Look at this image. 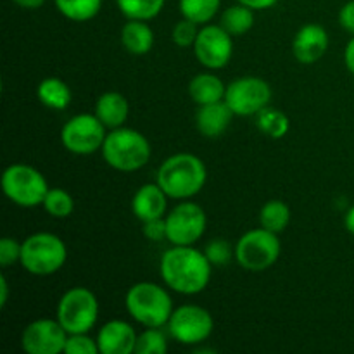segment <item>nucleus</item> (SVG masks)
Here are the masks:
<instances>
[{
    "label": "nucleus",
    "instance_id": "1",
    "mask_svg": "<svg viewBox=\"0 0 354 354\" xmlns=\"http://www.w3.org/2000/svg\"><path fill=\"white\" fill-rule=\"evenodd\" d=\"M213 265L204 251L194 245H171L162 252L159 275L168 289L183 296L199 294L209 286Z\"/></svg>",
    "mask_w": 354,
    "mask_h": 354
},
{
    "label": "nucleus",
    "instance_id": "2",
    "mask_svg": "<svg viewBox=\"0 0 354 354\" xmlns=\"http://www.w3.org/2000/svg\"><path fill=\"white\" fill-rule=\"evenodd\" d=\"M207 169L203 159L189 152H178L166 158L158 168L156 183L169 199L189 201L204 189Z\"/></svg>",
    "mask_w": 354,
    "mask_h": 354
},
{
    "label": "nucleus",
    "instance_id": "3",
    "mask_svg": "<svg viewBox=\"0 0 354 354\" xmlns=\"http://www.w3.org/2000/svg\"><path fill=\"white\" fill-rule=\"evenodd\" d=\"M100 152L107 166L118 171L131 173L144 168L151 161L152 147L142 131L120 127L109 130Z\"/></svg>",
    "mask_w": 354,
    "mask_h": 354
},
{
    "label": "nucleus",
    "instance_id": "4",
    "mask_svg": "<svg viewBox=\"0 0 354 354\" xmlns=\"http://www.w3.org/2000/svg\"><path fill=\"white\" fill-rule=\"evenodd\" d=\"M124 306L137 324L156 328L165 327L175 310L168 290L154 282L131 286L124 297Z\"/></svg>",
    "mask_w": 354,
    "mask_h": 354
},
{
    "label": "nucleus",
    "instance_id": "5",
    "mask_svg": "<svg viewBox=\"0 0 354 354\" xmlns=\"http://www.w3.org/2000/svg\"><path fill=\"white\" fill-rule=\"evenodd\" d=\"M68 259L64 241L50 232H38L21 242L19 265L30 275L50 277L57 273Z\"/></svg>",
    "mask_w": 354,
    "mask_h": 354
},
{
    "label": "nucleus",
    "instance_id": "6",
    "mask_svg": "<svg viewBox=\"0 0 354 354\" xmlns=\"http://www.w3.org/2000/svg\"><path fill=\"white\" fill-rule=\"evenodd\" d=\"M2 192L10 203L19 207H37L44 204L48 192V183L37 168L23 162H16L3 169Z\"/></svg>",
    "mask_w": 354,
    "mask_h": 354
},
{
    "label": "nucleus",
    "instance_id": "7",
    "mask_svg": "<svg viewBox=\"0 0 354 354\" xmlns=\"http://www.w3.org/2000/svg\"><path fill=\"white\" fill-rule=\"evenodd\" d=\"M55 318L68 334H88L99 320V301L90 289L73 287L57 303Z\"/></svg>",
    "mask_w": 354,
    "mask_h": 354
},
{
    "label": "nucleus",
    "instance_id": "8",
    "mask_svg": "<svg viewBox=\"0 0 354 354\" xmlns=\"http://www.w3.org/2000/svg\"><path fill=\"white\" fill-rule=\"evenodd\" d=\"M279 234L266 230V228H254L242 235L235 244V259L239 265L248 272H265L277 263L280 258Z\"/></svg>",
    "mask_w": 354,
    "mask_h": 354
},
{
    "label": "nucleus",
    "instance_id": "9",
    "mask_svg": "<svg viewBox=\"0 0 354 354\" xmlns=\"http://www.w3.org/2000/svg\"><path fill=\"white\" fill-rule=\"evenodd\" d=\"M166 328L169 337L178 344L197 346L211 337L214 320L206 308L197 304H182L173 310Z\"/></svg>",
    "mask_w": 354,
    "mask_h": 354
},
{
    "label": "nucleus",
    "instance_id": "10",
    "mask_svg": "<svg viewBox=\"0 0 354 354\" xmlns=\"http://www.w3.org/2000/svg\"><path fill=\"white\" fill-rule=\"evenodd\" d=\"M106 135L107 128L95 113H82L66 121L61 130V142L71 154L88 156L102 149Z\"/></svg>",
    "mask_w": 354,
    "mask_h": 354
},
{
    "label": "nucleus",
    "instance_id": "11",
    "mask_svg": "<svg viewBox=\"0 0 354 354\" xmlns=\"http://www.w3.org/2000/svg\"><path fill=\"white\" fill-rule=\"evenodd\" d=\"M166 241L171 245H194L204 235L207 216L196 203L182 201L165 216Z\"/></svg>",
    "mask_w": 354,
    "mask_h": 354
},
{
    "label": "nucleus",
    "instance_id": "12",
    "mask_svg": "<svg viewBox=\"0 0 354 354\" xmlns=\"http://www.w3.org/2000/svg\"><path fill=\"white\" fill-rule=\"evenodd\" d=\"M272 88L258 76H242L227 86L225 102L235 116H256L259 111L270 106Z\"/></svg>",
    "mask_w": 354,
    "mask_h": 354
},
{
    "label": "nucleus",
    "instance_id": "13",
    "mask_svg": "<svg viewBox=\"0 0 354 354\" xmlns=\"http://www.w3.org/2000/svg\"><path fill=\"white\" fill-rule=\"evenodd\" d=\"M194 54L206 69H221L234 54V37L221 24H203L194 44Z\"/></svg>",
    "mask_w": 354,
    "mask_h": 354
},
{
    "label": "nucleus",
    "instance_id": "14",
    "mask_svg": "<svg viewBox=\"0 0 354 354\" xmlns=\"http://www.w3.org/2000/svg\"><path fill=\"white\" fill-rule=\"evenodd\" d=\"M68 335L57 318H40L24 327L21 334V348L28 354L64 353Z\"/></svg>",
    "mask_w": 354,
    "mask_h": 354
},
{
    "label": "nucleus",
    "instance_id": "15",
    "mask_svg": "<svg viewBox=\"0 0 354 354\" xmlns=\"http://www.w3.org/2000/svg\"><path fill=\"white\" fill-rule=\"evenodd\" d=\"M328 44V33L322 24H304L294 37L292 54L301 64H315L324 57Z\"/></svg>",
    "mask_w": 354,
    "mask_h": 354
},
{
    "label": "nucleus",
    "instance_id": "16",
    "mask_svg": "<svg viewBox=\"0 0 354 354\" xmlns=\"http://www.w3.org/2000/svg\"><path fill=\"white\" fill-rule=\"evenodd\" d=\"M137 332L128 322L111 320L97 332L100 354H133L137 346Z\"/></svg>",
    "mask_w": 354,
    "mask_h": 354
},
{
    "label": "nucleus",
    "instance_id": "17",
    "mask_svg": "<svg viewBox=\"0 0 354 354\" xmlns=\"http://www.w3.org/2000/svg\"><path fill=\"white\" fill-rule=\"evenodd\" d=\"M168 199L165 190L158 183H144L131 199V211L135 218L142 223L158 218H165L166 209H168Z\"/></svg>",
    "mask_w": 354,
    "mask_h": 354
},
{
    "label": "nucleus",
    "instance_id": "18",
    "mask_svg": "<svg viewBox=\"0 0 354 354\" xmlns=\"http://www.w3.org/2000/svg\"><path fill=\"white\" fill-rule=\"evenodd\" d=\"M234 116V111L228 107L225 100L206 104V106H199L196 114V127L203 137L218 138L227 131Z\"/></svg>",
    "mask_w": 354,
    "mask_h": 354
},
{
    "label": "nucleus",
    "instance_id": "19",
    "mask_svg": "<svg viewBox=\"0 0 354 354\" xmlns=\"http://www.w3.org/2000/svg\"><path fill=\"white\" fill-rule=\"evenodd\" d=\"M95 116L104 123L107 130L124 127L130 114L128 99L120 92H104L95 102Z\"/></svg>",
    "mask_w": 354,
    "mask_h": 354
},
{
    "label": "nucleus",
    "instance_id": "20",
    "mask_svg": "<svg viewBox=\"0 0 354 354\" xmlns=\"http://www.w3.org/2000/svg\"><path fill=\"white\" fill-rule=\"evenodd\" d=\"M121 44L130 54L145 55L154 45V31L147 21L128 19V23L121 28Z\"/></svg>",
    "mask_w": 354,
    "mask_h": 354
},
{
    "label": "nucleus",
    "instance_id": "21",
    "mask_svg": "<svg viewBox=\"0 0 354 354\" xmlns=\"http://www.w3.org/2000/svg\"><path fill=\"white\" fill-rule=\"evenodd\" d=\"M225 93H227V86L213 73H199L189 83V95L197 106L225 100Z\"/></svg>",
    "mask_w": 354,
    "mask_h": 354
},
{
    "label": "nucleus",
    "instance_id": "22",
    "mask_svg": "<svg viewBox=\"0 0 354 354\" xmlns=\"http://www.w3.org/2000/svg\"><path fill=\"white\" fill-rule=\"evenodd\" d=\"M37 97L48 109L64 111L71 104L73 93L68 83L55 76H48L38 83Z\"/></svg>",
    "mask_w": 354,
    "mask_h": 354
},
{
    "label": "nucleus",
    "instance_id": "23",
    "mask_svg": "<svg viewBox=\"0 0 354 354\" xmlns=\"http://www.w3.org/2000/svg\"><path fill=\"white\" fill-rule=\"evenodd\" d=\"M220 24L232 37H241V35H245L254 26V10L239 2L237 6L227 7L221 12Z\"/></svg>",
    "mask_w": 354,
    "mask_h": 354
},
{
    "label": "nucleus",
    "instance_id": "24",
    "mask_svg": "<svg viewBox=\"0 0 354 354\" xmlns=\"http://www.w3.org/2000/svg\"><path fill=\"white\" fill-rule=\"evenodd\" d=\"M290 216H292L290 207L283 201L272 199L265 203V206L259 211V223L273 234H282L289 227Z\"/></svg>",
    "mask_w": 354,
    "mask_h": 354
},
{
    "label": "nucleus",
    "instance_id": "25",
    "mask_svg": "<svg viewBox=\"0 0 354 354\" xmlns=\"http://www.w3.org/2000/svg\"><path fill=\"white\" fill-rule=\"evenodd\" d=\"M256 127L266 137L279 140V138H283L289 133L290 121L286 113L275 109V107L266 106L265 109L256 114Z\"/></svg>",
    "mask_w": 354,
    "mask_h": 354
},
{
    "label": "nucleus",
    "instance_id": "26",
    "mask_svg": "<svg viewBox=\"0 0 354 354\" xmlns=\"http://www.w3.org/2000/svg\"><path fill=\"white\" fill-rule=\"evenodd\" d=\"M54 2L62 16L76 23L93 19L102 9V0H54Z\"/></svg>",
    "mask_w": 354,
    "mask_h": 354
},
{
    "label": "nucleus",
    "instance_id": "27",
    "mask_svg": "<svg viewBox=\"0 0 354 354\" xmlns=\"http://www.w3.org/2000/svg\"><path fill=\"white\" fill-rule=\"evenodd\" d=\"M166 0H116L120 12L127 19L151 21L161 14Z\"/></svg>",
    "mask_w": 354,
    "mask_h": 354
},
{
    "label": "nucleus",
    "instance_id": "28",
    "mask_svg": "<svg viewBox=\"0 0 354 354\" xmlns=\"http://www.w3.org/2000/svg\"><path fill=\"white\" fill-rule=\"evenodd\" d=\"M221 0H180L178 9L185 19L196 24H207L218 14Z\"/></svg>",
    "mask_w": 354,
    "mask_h": 354
},
{
    "label": "nucleus",
    "instance_id": "29",
    "mask_svg": "<svg viewBox=\"0 0 354 354\" xmlns=\"http://www.w3.org/2000/svg\"><path fill=\"white\" fill-rule=\"evenodd\" d=\"M41 206L52 218L62 220V218H68L73 214V211H75V199L64 189H48Z\"/></svg>",
    "mask_w": 354,
    "mask_h": 354
},
{
    "label": "nucleus",
    "instance_id": "30",
    "mask_svg": "<svg viewBox=\"0 0 354 354\" xmlns=\"http://www.w3.org/2000/svg\"><path fill=\"white\" fill-rule=\"evenodd\" d=\"M168 351V337L161 328L145 327L142 334H138L135 354H165Z\"/></svg>",
    "mask_w": 354,
    "mask_h": 354
},
{
    "label": "nucleus",
    "instance_id": "31",
    "mask_svg": "<svg viewBox=\"0 0 354 354\" xmlns=\"http://www.w3.org/2000/svg\"><path fill=\"white\" fill-rule=\"evenodd\" d=\"M204 254H206V258L209 259V263L213 266H225L235 256V249L225 239H213L204 248Z\"/></svg>",
    "mask_w": 354,
    "mask_h": 354
},
{
    "label": "nucleus",
    "instance_id": "32",
    "mask_svg": "<svg viewBox=\"0 0 354 354\" xmlns=\"http://www.w3.org/2000/svg\"><path fill=\"white\" fill-rule=\"evenodd\" d=\"M199 24H196L194 21L190 19H185L183 17L182 21H178V23L173 26V31H171V40L173 44L176 45V47H194V44H196L197 40V35H199Z\"/></svg>",
    "mask_w": 354,
    "mask_h": 354
},
{
    "label": "nucleus",
    "instance_id": "33",
    "mask_svg": "<svg viewBox=\"0 0 354 354\" xmlns=\"http://www.w3.org/2000/svg\"><path fill=\"white\" fill-rule=\"evenodd\" d=\"M97 353H99L97 339H92L88 334L68 335L64 354H97Z\"/></svg>",
    "mask_w": 354,
    "mask_h": 354
},
{
    "label": "nucleus",
    "instance_id": "34",
    "mask_svg": "<svg viewBox=\"0 0 354 354\" xmlns=\"http://www.w3.org/2000/svg\"><path fill=\"white\" fill-rule=\"evenodd\" d=\"M21 259V242H17L12 237L0 239V266L7 268Z\"/></svg>",
    "mask_w": 354,
    "mask_h": 354
},
{
    "label": "nucleus",
    "instance_id": "35",
    "mask_svg": "<svg viewBox=\"0 0 354 354\" xmlns=\"http://www.w3.org/2000/svg\"><path fill=\"white\" fill-rule=\"evenodd\" d=\"M145 239L151 242H161L166 239V220L165 218H158V220L145 221L142 227Z\"/></svg>",
    "mask_w": 354,
    "mask_h": 354
},
{
    "label": "nucleus",
    "instance_id": "36",
    "mask_svg": "<svg viewBox=\"0 0 354 354\" xmlns=\"http://www.w3.org/2000/svg\"><path fill=\"white\" fill-rule=\"evenodd\" d=\"M339 24L354 37V0H349L348 3L341 7V10H339Z\"/></svg>",
    "mask_w": 354,
    "mask_h": 354
},
{
    "label": "nucleus",
    "instance_id": "37",
    "mask_svg": "<svg viewBox=\"0 0 354 354\" xmlns=\"http://www.w3.org/2000/svg\"><path fill=\"white\" fill-rule=\"evenodd\" d=\"M237 2L251 7L252 10H265V9H270V7L275 6L279 0H237Z\"/></svg>",
    "mask_w": 354,
    "mask_h": 354
},
{
    "label": "nucleus",
    "instance_id": "38",
    "mask_svg": "<svg viewBox=\"0 0 354 354\" xmlns=\"http://www.w3.org/2000/svg\"><path fill=\"white\" fill-rule=\"evenodd\" d=\"M344 64L348 68V71L354 75V37L348 41L344 50Z\"/></svg>",
    "mask_w": 354,
    "mask_h": 354
},
{
    "label": "nucleus",
    "instance_id": "39",
    "mask_svg": "<svg viewBox=\"0 0 354 354\" xmlns=\"http://www.w3.org/2000/svg\"><path fill=\"white\" fill-rule=\"evenodd\" d=\"M7 299H9V283H7L6 275H0V308H6Z\"/></svg>",
    "mask_w": 354,
    "mask_h": 354
},
{
    "label": "nucleus",
    "instance_id": "40",
    "mask_svg": "<svg viewBox=\"0 0 354 354\" xmlns=\"http://www.w3.org/2000/svg\"><path fill=\"white\" fill-rule=\"evenodd\" d=\"M16 6H19L21 9H28V10H35L40 9L41 6L45 3V0H12Z\"/></svg>",
    "mask_w": 354,
    "mask_h": 354
},
{
    "label": "nucleus",
    "instance_id": "41",
    "mask_svg": "<svg viewBox=\"0 0 354 354\" xmlns=\"http://www.w3.org/2000/svg\"><path fill=\"white\" fill-rule=\"evenodd\" d=\"M344 227H346V230H348L349 234H351L353 237H354V204H353L351 207H349L348 213H346Z\"/></svg>",
    "mask_w": 354,
    "mask_h": 354
}]
</instances>
